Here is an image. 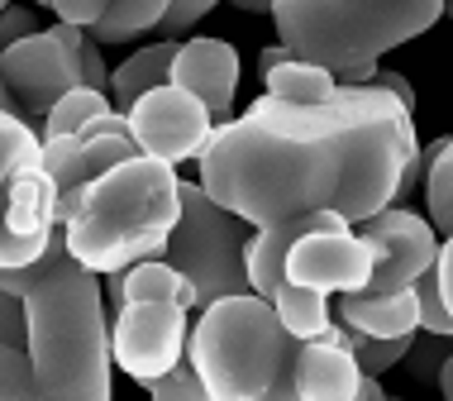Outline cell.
<instances>
[{
  "mask_svg": "<svg viewBox=\"0 0 453 401\" xmlns=\"http://www.w3.org/2000/svg\"><path fill=\"white\" fill-rule=\"evenodd\" d=\"M196 163L201 187L253 229L305 211H339L358 225L425 187L415 115L372 81H339V96L320 105L263 91L239 120L215 125Z\"/></svg>",
  "mask_w": 453,
  "mask_h": 401,
  "instance_id": "obj_1",
  "label": "cell"
},
{
  "mask_svg": "<svg viewBox=\"0 0 453 401\" xmlns=\"http://www.w3.org/2000/svg\"><path fill=\"white\" fill-rule=\"evenodd\" d=\"M0 287L24 301L29 359L43 401H110L115 349L101 273L72 258L67 229H58L34 263L0 267Z\"/></svg>",
  "mask_w": 453,
  "mask_h": 401,
  "instance_id": "obj_2",
  "label": "cell"
},
{
  "mask_svg": "<svg viewBox=\"0 0 453 401\" xmlns=\"http://www.w3.org/2000/svg\"><path fill=\"white\" fill-rule=\"evenodd\" d=\"M181 220V177L173 163L134 153L81 187L63 220L67 249L91 273H125L143 258H163Z\"/></svg>",
  "mask_w": 453,
  "mask_h": 401,
  "instance_id": "obj_3",
  "label": "cell"
},
{
  "mask_svg": "<svg viewBox=\"0 0 453 401\" xmlns=\"http://www.w3.org/2000/svg\"><path fill=\"white\" fill-rule=\"evenodd\" d=\"M296 354L301 339L281 325L277 306L258 291L219 297L201 306L191 325L187 359L201 373L215 401H263L296 397Z\"/></svg>",
  "mask_w": 453,
  "mask_h": 401,
  "instance_id": "obj_4",
  "label": "cell"
},
{
  "mask_svg": "<svg viewBox=\"0 0 453 401\" xmlns=\"http://www.w3.org/2000/svg\"><path fill=\"white\" fill-rule=\"evenodd\" d=\"M267 15L277 24V43L329 67L349 87H363L382 53L444 19V0H273Z\"/></svg>",
  "mask_w": 453,
  "mask_h": 401,
  "instance_id": "obj_5",
  "label": "cell"
},
{
  "mask_svg": "<svg viewBox=\"0 0 453 401\" xmlns=\"http://www.w3.org/2000/svg\"><path fill=\"white\" fill-rule=\"evenodd\" d=\"M253 225L243 215L225 211L201 181H181V220L167 239V263H177L187 273V282L196 291V306H211L219 297H239L249 287V249Z\"/></svg>",
  "mask_w": 453,
  "mask_h": 401,
  "instance_id": "obj_6",
  "label": "cell"
},
{
  "mask_svg": "<svg viewBox=\"0 0 453 401\" xmlns=\"http://www.w3.org/2000/svg\"><path fill=\"white\" fill-rule=\"evenodd\" d=\"M81 43H87V29L58 19L53 29H34V34H24L19 43L0 48L5 81H10V91L19 96L29 125L34 120L43 125V115L53 111L72 87H87V81H81Z\"/></svg>",
  "mask_w": 453,
  "mask_h": 401,
  "instance_id": "obj_7",
  "label": "cell"
},
{
  "mask_svg": "<svg viewBox=\"0 0 453 401\" xmlns=\"http://www.w3.org/2000/svg\"><path fill=\"white\" fill-rule=\"evenodd\" d=\"M187 306L181 301H125L110 320L115 368L149 387L187 359Z\"/></svg>",
  "mask_w": 453,
  "mask_h": 401,
  "instance_id": "obj_8",
  "label": "cell"
},
{
  "mask_svg": "<svg viewBox=\"0 0 453 401\" xmlns=\"http://www.w3.org/2000/svg\"><path fill=\"white\" fill-rule=\"evenodd\" d=\"M125 115H129L139 153L163 158L173 167L187 163V158H201L215 134V115L205 111V101L196 91L177 87V81H163V87L143 91Z\"/></svg>",
  "mask_w": 453,
  "mask_h": 401,
  "instance_id": "obj_9",
  "label": "cell"
},
{
  "mask_svg": "<svg viewBox=\"0 0 453 401\" xmlns=\"http://www.w3.org/2000/svg\"><path fill=\"white\" fill-rule=\"evenodd\" d=\"M139 153L134 143V129H129V115L125 111H105L96 115L91 125H81L77 134H63V139H43V167L53 173L58 181V215H72L81 187L91 177H101L105 167L125 163V158Z\"/></svg>",
  "mask_w": 453,
  "mask_h": 401,
  "instance_id": "obj_10",
  "label": "cell"
},
{
  "mask_svg": "<svg viewBox=\"0 0 453 401\" xmlns=\"http://www.w3.org/2000/svg\"><path fill=\"white\" fill-rule=\"evenodd\" d=\"M358 235L377 253L372 282H367V287H377V291L415 287V277H420L425 267L439 263V229H434L430 215H415V211H401V205H387V211L358 220Z\"/></svg>",
  "mask_w": 453,
  "mask_h": 401,
  "instance_id": "obj_11",
  "label": "cell"
},
{
  "mask_svg": "<svg viewBox=\"0 0 453 401\" xmlns=\"http://www.w3.org/2000/svg\"><path fill=\"white\" fill-rule=\"evenodd\" d=\"M377 253L363 235L353 229H311L301 235L287 253V277L301 287H315L325 297H339V291H363L372 282Z\"/></svg>",
  "mask_w": 453,
  "mask_h": 401,
  "instance_id": "obj_12",
  "label": "cell"
},
{
  "mask_svg": "<svg viewBox=\"0 0 453 401\" xmlns=\"http://www.w3.org/2000/svg\"><path fill=\"white\" fill-rule=\"evenodd\" d=\"M173 81L196 91L205 101V111L215 115V125H225L239 96V53L225 39H181L173 58Z\"/></svg>",
  "mask_w": 453,
  "mask_h": 401,
  "instance_id": "obj_13",
  "label": "cell"
},
{
  "mask_svg": "<svg viewBox=\"0 0 453 401\" xmlns=\"http://www.w3.org/2000/svg\"><path fill=\"white\" fill-rule=\"evenodd\" d=\"M358 359L349 344L329 339H301L296 354V397L301 401H353L358 397Z\"/></svg>",
  "mask_w": 453,
  "mask_h": 401,
  "instance_id": "obj_14",
  "label": "cell"
},
{
  "mask_svg": "<svg viewBox=\"0 0 453 401\" xmlns=\"http://www.w3.org/2000/svg\"><path fill=\"white\" fill-rule=\"evenodd\" d=\"M339 320L358 335H415L420 330V301H415V287L339 291Z\"/></svg>",
  "mask_w": 453,
  "mask_h": 401,
  "instance_id": "obj_15",
  "label": "cell"
},
{
  "mask_svg": "<svg viewBox=\"0 0 453 401\" xmlns=\"http://www.w3.org/2000/svg\"><path fill=\"white\" fill-rule=\"evenodd\" d=\"M125 301H181V306H196V291L187 282V273H181L177 263H167V258H143V263H134L125 267V273H110V282H105V306L110 315H115Z\"/></svg>",
  "mask_w": 453,
  "mask_h": 401,
  "instance_id": "obj_16",
  "label": "cell"
},
{
  "mask_svg": "<svg viewBox=\"0 0 453 401\" xmlns=\"http://www.w3.org/2000/svg\"><path fill=\"white\" fill-rule=\"evenodd\" d=\"M177 43H181V39H157V43L139 48L134 58H125V63L110 72V101H115V111H129V105L139 101L143 91H153V87H163V81H173Z\"/></svg>",
  "mask_w": 453,
  "mask_h": 401,
  "instance_id": "obj_17",
  "label": "cell"
},
{
  "mask_svg": "<svg viewBox=\"0 0 453 401\" xmlns=\"http://www.w3.org/2000/svg\"><path fill=\"white\" fill-rule=\"evenodd\" d=\"M263 91L277 101H296V105H320L339 96V77L320 63H305V58H287L273 72H263Z\"/></svg>",
  "mask_w": 453,
  "mask_h": 401,
  "instance_id": "obj_18",
  "label": "cell"
},
{
  "mask_svg": "<svg viewBox=\"0 0 453 401\" xmlns=\"http://www.w3.org/2000/svg\"><path fill=\"white\" fill-rule=\"evenodd\" d=\"M173 10V0H110V10L101 19L91 24V39L110 48V43H129V39H139V34H149L163 24V15Z\"/></svg>",
  "mask_w": 453,
  "mask_h": 401,
  "instance_id": "obj_19",
  "label": "cell"
},
{
  "mask_svg": "<svg viewBox=\"0 0 453 401\" xmlns=\"http://www.w3.org/2000/svg\"><path fill=\"white\" fill-rule=\"evenodd\" d=\"M273 306L281 315V325H287L296 339H320L329 325H334V315H329V297L315 287H301V282H281L273 291Z\"/></svg>",
  "mask_w": 453,
  "mask_h": 401,
  "instance_id": "obj_20",
  "label": "cell"
},
{
  "mask_svg": "<svg viewBox=\"0 0 453 401\" xmlns=\"http://www.w3.org/2000/svg\"><path fill=\"white\" fill-rule=\"evenodd\" d=\"M34 158H43V134H34V125L24 115L0 111V205H5L10 177L24 163H34Z\"/></svg>",
  "mask_w": 453,
  "mask_h": 401,
  "instance_id": "obj_21",
  "label": "cell"
},
{
  "mask_svg": "<svg viewBox=\"0 0 453 401\" xmlns=\"http://www.w3.org/2000/svg\"><path fill=\"white\" fill-rule=\"evenodd\" d=\"M115 111L110 91H96V87H72L53 111L43 115V139H63V134H77L81 125H91L96 115Z\"/></svg>",
  "mask_w": 453,
  "mask_h": 401,
  "instance_id": "obj_22",
  "label": "cell"
},
{
  "mask_svg": "<svg viewBox=\"0 0 453 401\" xmlns=\"http://www.w3.org/2000/svg\"><path fill=\"white\" fill-rule=\"evenodd\" d=\"M425 211H430L439 235L453 229V134H444V149L425 173Z\"/></svg>",
  "mask_w": 453,
  "mask_h": 401,
  "instance_id": "obj_23",
  "label": "cell"
},
{
  "mask_svg": "<svg viewBox=\"0 0 453 401\" xmlns=\"http://www.w3.org/2000/svg\"><path fill=\"white\" fill-rule=\"evenodd\" d=\"M411 344H415V335H358V330H353V339H349L358 368L377 373V378H382L387 368H401L406 354H411Z\"/></svg>",
  "mask_w": 453,
  "mask_h": 401,
  "instance_id": "obj_24",
  "label": "cell"
},
{
  "mask_svg": "<svg viewBox=\"0 0 453 401\" xmlns=\"http://www.w3.org/2000/svg\"><path fill=\"white\" fill-rule=\"evenodd\" d=\"M0 401H43L24 344H0Z\"/></svg>",
  "mask_w": 453,
  "mask_h": 401,
  "instance_id": "obj_25",
  "label": "cell"
},
{
  "mask_svg": "<svg viewBox=\"0 0 453 401\" xmlns=\"http://www.w3.org/2000/svg\"><path fill=\"white\" fill-rule=\"evenodd\" d=\"M415 301H420V330L453 335V315L444 306V291H439V263L415 277Z\"/></svg>",
  "mask_w": 453,
  "mask_h": 401,
  "instance_id": "obj_26",
  "label": "cell"
},
{
  "mask_svg": "<svg viewBox=\"0 0 453 401\" xmlns=\"http://www.w3.org/2000/svg\"><path fill=\"white\" fill-rule=\"evenodd\" d=\"M149 397H157V401H211V392H205V382H201V373L191 368V359L177 363V368H167L163 378H153V382H149Z\"/></svg>",
  "mask_w": 453,
  "mask_h": 401,
  "instance_id": "obj_27",
  "label": "cell"
},
{
  "mask_svg": "<svg viewBox=\"0 0 453 401\" xmlns=\"http://www.w3.org/2000/svg\"><path fill=\"white\" fill-rule=\"evenodd\" d=\"M449 359V335L425 330V339H415L411 354H406V373L415 382H434L439 378V363Z\"/></svg>",
  "mask_w": 453,
  "mask_h": 401,
  "instance_id": "obj_28",
  "label": "cell"
},
{
  "mask_svg": "<svg viewBox=\"0 0 453 401\" xmlns=\"http://www.w3.org/2000/svg\"><path fill=\"white\" fill-rule=\"evenodd\" d=\"M219 5V0H173V10L163 15V24H157V34L163 39H187V29H196L211 10Z\"/></svg>",
  "mask_w": 453,
  "mask_h": 401,
  "instance_id": "obj_29",
  "label": "cell"
},
{
  "mask_svg": "<svg viewBox=\"0 0 453 401\" xmlns=\"http://www.w3.org/2000/svg\"><path fill=\"white\" fill-rule=\"evenodd\" d=\"M0 344L29 349V325H24V301L10 287H0Z\"/></svg>",
  "mask_w": 453,
  "mask_h": 401,
  "instance_id": "obj_30",
  "label": "cell"
},
{
  "mask_svg": "<svg viewBox=\"0 0 453 401\" xmlns=\"http://www.w3.org/2000/svg\"><path fill=\"white\" fill-rule=\"evenodd\" d=\"M39 24H34V10H24V5H15L10 0L5 10H0V48H10V43H19L24 34H34Z\"/></svg>",
  "mask_w": 453,
  "mask_h": 401,
  "instance_id": "obj_31",
  "label": "cell"
},
{
  "mask_svg": "<svg viewBox=\"0 0 453 401\" xmlns=\"http://www.w3.org/2000/svg\"><path fill=\"white\" fill-rule=\"evenodd\" d=\"M105 10H110V0H53V15L67 24H81V29H91Z\"/></svg>",
  "mask_w": 453,
  "mask_h": 401,
  "instance_id": "obj_32",
  "label": "cell"
},
{
  "mask_svg": "<svg viewBox=\"0 0 453 401\" xmlns=\"http://www.w3.org/2000/svg\"><path fill=\"white\" fill-rule=\"evenodd\" d=\"M81 81L96 91H110V67H105V58H101V43L87 34V43H81Z\"/></svg>",
  "mask_w": 453,
  "mask_h": 401,
  "instance_id": "obj_33",
  "label": "cell"
},
{
  "mask_svg": "<svg viewBox=\"0 0 453 401\" xmlns=\"http://www.w3.org/2000/svg\"><path fill=\"white\" fill-rule=\"evenodd\" d=\"M367 81H372V87H382V91H391V96H396V101L415 115V87H411L406 77H401V72H391V67H372V77H367Z\"/></svg>",
  "mask_w": 453,
  "mask_h": 401,
  "instance_id": "obj_34",
  "label": "cell"
},
{
  "mask_svg": "<svg viewBox=\"0 0 453 401\" xmlns=\"http://www.w3.org/2000/svg\"><path fill=\"white\" fill-rule=\"evenodd\" d=\"M439 291H444V306L453 315V229L444 235V244H439Z\"/></svg>",
  "mask_w": 453,
  "mask_h": 401,
  "instance_id": "obj_35",
  "label": "cell"
},
{
  "mask_svg": "<svg viewBox=\"0 0 453 401\" xmlns=\"http://www.w3.org/2000/svg\"><path fill=\"white\" fill-rule=\"evenodd\" d=\"M287 58H296V53H291L287 43H267L263 53H258V77H263V72H273L277 63H287Z\"/></svg>",
  "mask_w": 453,
  "mask_h": 401,
  "instance_id": "obj_36",
  "label": "cell"
},
{
  "mask_svg": "<svg viewBox=\"0 0 453 401\" xmlns=\"http://www.w3.org/2000/svg\"><path fill=\"white\" fill-rule=\"evenodd\" d=\"M353 401H382V382H377V373H363L358 378V397Z\"/></svg>",
  "mask_w": 453,
  "mask_h": 401,
  "instance_id": "obj_37",
  "label": "cell"
},
{
  "mask_svg": "<svg viewBox=\"0 0 453 401\" xmlns=\"http://www.w3.org/2000/svg\"><path fill=\"white\" fill-rule=\"evenodd\" d=\"M0 111H10V115H24V105H19V96L10 91V81H5V67H0Z\"/></svg>",
  "mask_w": 453,
  "mask_h": 401,
  "instance_id": "obj_38",
  "label": "cell"
},
{
  "mask_svg": "<svg viewBox=\"0 0 453 401\" xmlns=\"http://www.w3.org/2000/svg\"><path fill=\"white\" fill-rule=\"evenodd\" d=\"M434 387H439V392H444V397L453 401V349H449V359L439 363V378H434Z\"/></svg>",
  "mask_w": 453,
  "mask_h": 401,
  "instance_id": "obj_39",
  "label": "cell"
},
{
  "mask_svg": "<svg viewBox=\"0 0 453 401\" xmlns=\"http://www.w3.org/2000/svg\"><path fill=\"white\" fill-rule=\"evenodd\" d=\"M234 10H243V15H263V10H273V0H229Z\"/></svg>",
  "mask_w": 453,
  "mask_h": 401,
  "instance_id": "obj_40",
  "label": "cell"
},
{
  "mask_svg": "<svg viewBox=\"0 0 453 401\" xmlns=\"http://www.w3.org/2000/svg\"><path fill=\"white\" fill-rule=\"evenodd\" d=\"M444 15H449V19H453V0H444Z\"/></svg>",
  "mask_w": 453,
  "mask_h": 401,
  "instance_id": "obj_41",
  "label": "cell"
},
{
  "mask_svg": "<svg viewBox=\"0 0 453 401\" xmlns=\"http://www.w3.org/2000/svg\"><path fill=\"white\" fill-rule=\"evenodd\" d=\"M34 5H43V10H53V0H34Z\"/></svg>",
  "mask_w": 453,
  "mask_h": 401,
  "instance_id": "obj_42",
  "label": "cell"
},
{
  "mask_svg": "<svg viewBox=\"0 0 453 401\" xmlns=\"http://www.w3.org/2000/svg\"><path fill=\"white\" fill-rule=\"evenodd\" d=\"M5 5H10V0H0V10H5Z\"/></svg>",
  "mask_w": 453,
  "mask_h": 401,
  "instance_id": "obj_43",
  "label": "cell"
}]
</instances>
